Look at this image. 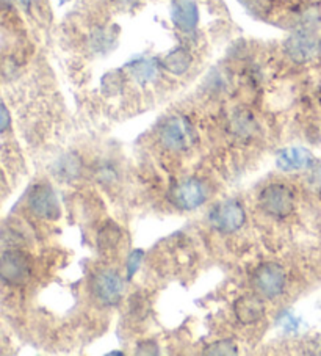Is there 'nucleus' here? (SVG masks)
<instances>
[{"label":"nucleus","mask_w":321,"mask_h":356,"mask_svg":"<svg viewBox=\"0 0 321 356\" xmlns=\"http://www.w3.org/2000/svg\"><path fill=\"white\" fill-rule=\"evenodd\" d=\"M276 163L282 171H299L312 167L313 157L304 148H287L277 154Z\"/></svg>","instance_id":"9b49d317"},{"label":"nucleus","mask_w":321,"mask_h":356,"mask_svg":"<svg viewBox=\"0 0 321 356\" xmlns=\"http://www.w3.org/2000/svg\"><path fill=\"white\" fill-rule=\"evenodd\" d=\"M277 323L281 325V327L286 328L287 331H295L296 328H298V323L299 321L298 318H295V316L292 314V312H282V314L279 316V321H277Z\"/></svg>","instance_id":"412c9836"},{"label":"nucleus","mask_w":321,"mask_h":356,"mask_svg":"<svg viewBox=\"0 0 321 356\" xmlns=\"http://www.w3.org/2000/svg\"><path fill=\"white\" fill-rule=\"evenodd\" d=\"M233 316L242 325H254L265 316V303L258 296H243L233 302Z\"/></svg>","instance_id":"9d476101"},{"label":"nucleus","mask_w":321,"mask_h":356,"mask_svg":"<svg viewBox=\"0 0 321 356\" xmlns=\"http://www.w3.org/2000/svg\"><path fill=\"white\" fill-rule=\"evenodd\" d=\"M251 284L262 298L274 300L286 291L287 273L281 264L263 262L252 272Z\"/></svg>","instance_id":"f03ea898"},{"label":"nucleus","mask_w":321,"mask_h":356,"mask_svg":"<svg viewBox=\"0 0 321 356\" xmlns=\"http://www.w3.org/2000/svg\"><path fill=\"white\" fill-rule=\"evenodd\" d=\"M171 19L181 32H193L199 24V7L196 0H172Z\"/></svg>","instance_id":"1a4fd4ad"},{"label":"nucleus","mask_w":321,"mask_h":356,"mask_svg":"<svg viewBox=\"0 0 321 356\" xmlns=\"http://www.w3.org/2000/svg\"><path fill=\"white\" fill-rule=\"evenodd\" d=\"M129 71L140 83H147L157 76V63L154 60H140L129 65Z\"/></svg>","instance_id":"2eb2a0df"},{"label":"nucleus","mask_w":321,"mask_h":356,"mask_svg":"<svg viewBox=\"0 0 321 356\" xmlns=\"http://www.w3.org/2000/svg\"><path fill=\"white\" fill-rule=\"evenodd\" d=\"M96 177L104 187H112L116 182H118L120 175H118V171H116V168L112 167V165H102V167L97 168Z\"/></svg>","instance_id":"a211bd4d"},{"label":"nucleus","mask_w":321,"mask_h":356,"mask_svg":"<svg viewBox=\"0 0 321 356\" xmlns=\"http://www.w3.org/2000/svg\"><path fill=\"white\" fill-rule=\"evenodd\" d=\"M191 66V55L183 47L171 51L163 58V67L172 76H183Z\"/></svg>","instance_id":"4468645a"},{"label":"nucleus","mask_w":321,"mask_h":356,"mask_svg":"<svg viewBox=\"0 0 321 356\" xmlns=\"http://www.w3.org/2000/svg\"><path fill=\"white\" fill-rule=\"evenodd\" d=\"M121 241V231L115 223L108 222L99 229L97 234V247L101 251H110L115 250L116 245Z\"/></svg>","instance_id":"dca6fc26"},{"label":"nucleus","mask_w":321,"mask_h":356,"mask_svg":"<svg viewBox=\"0 0 321 356\" xmlns=\"http://www.w3.org/2000/svg\"><path fill=\"white\" fill-rule=\"evenodd\" d=\"M190 137L191 132L188 122L183 118H179V116H172V118L166 120L162 129H160V143L172 152L187 149V146L190 145Z\"/></svg>","instance_id":"6e6552de"},{"label":"nucleus","mask_w":321,"mask_h":356,"mask_svg":"<svg viewBox=\"0 0 321 356\" xmlns=\"http://www.w3.org/2000/svg\"><path fill=\"white\" fill-rule=\"evenodd\" d=\"M258 206L274 218H286L295 211V193L287 184H270L258 195Z\"/></svg>","instance_id":"20e7f679"},{"label":"nucleus","mask_w":321,"mask_h":356,"mask_svg":"<svg viewBox=\"0 0 321 356\" xmlns=\"http://www.w3.org/2000/svg\"><path fill=\"white\" fill-rule=\"evenodd\" d=\"M208 225L221 234H233L243 228L246 222V212L242 202L236 200H226L210 209Z\"/></svg>","instance_id":"7ed1b4c3"},{"label":"nucleus","mask_w":321,"mask_h":356,"mask_svg":"<svg viewBox=\"0 0 321 356\" xmlns=\"http://www.w3.org/2000/svg\"><path fill=\"white\" fill-rule=\"evenodd\" d=\"M288 54L295 61L311 60L317 52V40L308 33H298L288 41Z\"/></svg>","instance_id":"ddd939ff"},{"label":"nucleus","mask_w":321,"mask_h":356,"mask_svg":"<svg viewBox=\"0 0 321 356\" xmlns=\"http://www.w3.org/2000/svg\"><path fill=\"white\" fill-rule=\"evenodd\" d=\"M10 126V115H8V108L3 104L2 107V132H7V129Z\"/></svg>","instance_id":"4be33fe9"},{"label":"nucleus","mask_w":321,"mask_h":356,"mask_svg":"<svg viewBox=\"0 0 321 356\" xmlns=\"http://www.w3.org/2000/svg\"><path fill=\"white\" fill-rule=\"evenodd\" d=\"M108 355H122V353L121 352H110Z\"/></svg>","instance_id":"5701e85b"},{"label":"nucleus","mask_w":321,"mask_h":356,"mask_svg":"<svg viewBox=\"0 0 321 356\" xmlns=\"http://www.w3.org/2000/svg\"><path fill=\"white\" fill-rule=\"evenodd\" d=\"M143 250H135L129 254L127 261H126V272H127V280H132L135 273L138 272V268L141 266V261H143Z\"/></svg>","instance_id":"6ab92c4d"},{"label":"nucleus","mask_w":321,"mask_h":356,"mask_svg":"<svg viewBox=\"0 0 321 356\" xmlns=\"http://www.w3.org/2000/svg\"><path fill=\"white\" fill-rule=\"evenodd\" d=\"M202 353L208 356H229V355H237L238 347L232 339H220L207 346L204 348Z\"/></svg>","instance_id":"f3484780"},{"label":"nucleus","mask_w":321,"mask_h":356,"mask_svg":"<svg viewBox=\"0 0 321 356\" xmlns=\"http://www.w3.org/2000/svg\"><path fill=\"white\" fill-rule=\"evenodd\" d=\"M0 275L5 284L22 286L32 275V262L30 257L21 250H5L0 261Z\"/></svg>","instance_id":"39448f33"},{"label":"nucleus","mask_w":321,"mask_h":356,"mask_svg":"<svg viewBox=\"0 0 321 356\" xmlns=\"http://www.w3.org/2000/svg\"><path fill=\"white\" fill-rule=\"evenodd\" d=\"M82 161L77 154L74 152H66V154L61 156L60 159H57L54 163V175L58 177L60 181L65 182H71L76 181L82 175Z\"/></svg>","instance_id":"f8f14e48"},{"label":"nucleus","mask_w":321,"mask_h":356,"mask_svg":"<svg viewBox=\"0 0 321 356\" xmlns=\"http://www.w3.org/2000/svg\"><path fill=\"white\" fill-rule=\"evenodd\" d=\"M28 211L42 220H57L60 217V202L55 190L49 184H36L27 198Z\"/></svg>","instance_id":"0eeeda50"},{"label":"nucleus","mask_w":321,"mask_h":356,"mask_svg":"<svg viewBox=\"0 0 321 356\" xmlns=\"http://www.w3.org/2000/svg\"><path fill=\"white\" fill-rule=\"evenodd\" d=\"M158 346H157V342L156 341H140L138 343H137V348H135V353L137 355H158Z\"/></svg>","instance_id":"aec40b11"},{"label":"nucleus","mask_w":321,"mask_h":356,"mask_svg":"<svg viewBox=\"0 0 321 356\" xmlns=\"http://www.w3.org/2000/svg\"><path fill=\"white\" fill-rule=\"evenodd\" d=\"M91 297L102 306H116L124 293L122 276L113 268H99L91 273L88 281Z\"/></svg>","instance_id":"f257e3e1"},{"label":"nucleus","mask_w":321,"mask_h":356,"mask_svg":"<svg viewBox=\"0 0 321 356\" xmlns=\"http://www.w3.org/2000/svg\"><path fill=\"white\" fill-rule=\"evenodd\" d=\"M170 201L181 211H196L207 201V188L196 177H188L171 188Z\"/></svg>","instance_id":"423d86ee"}]
</instances>
